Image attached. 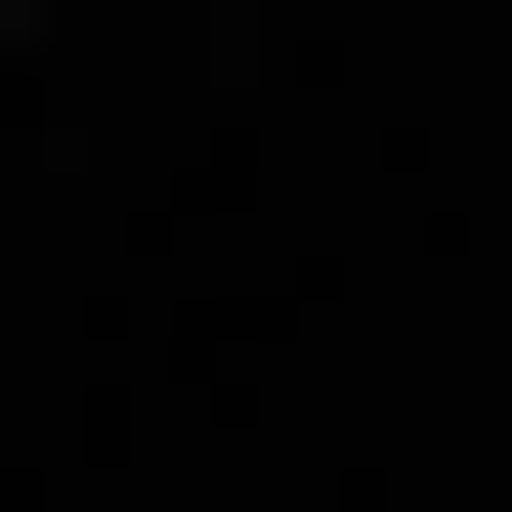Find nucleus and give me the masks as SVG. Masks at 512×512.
<instances>
[{
	"label": "nucleus",
	"instance_id": "1",
	"mask_svg": "<svg viewBox=\"0 0 512 512\" xmlns=\"http://www.w3.org/2000/svg\"><path fill=\"white\" fill-rule=\"evenodd\" d=\"M0 43H43V0H0Z\"/></svg>",
	"mask_w": 512,
	"mask_h": 512
}]
</instances>
